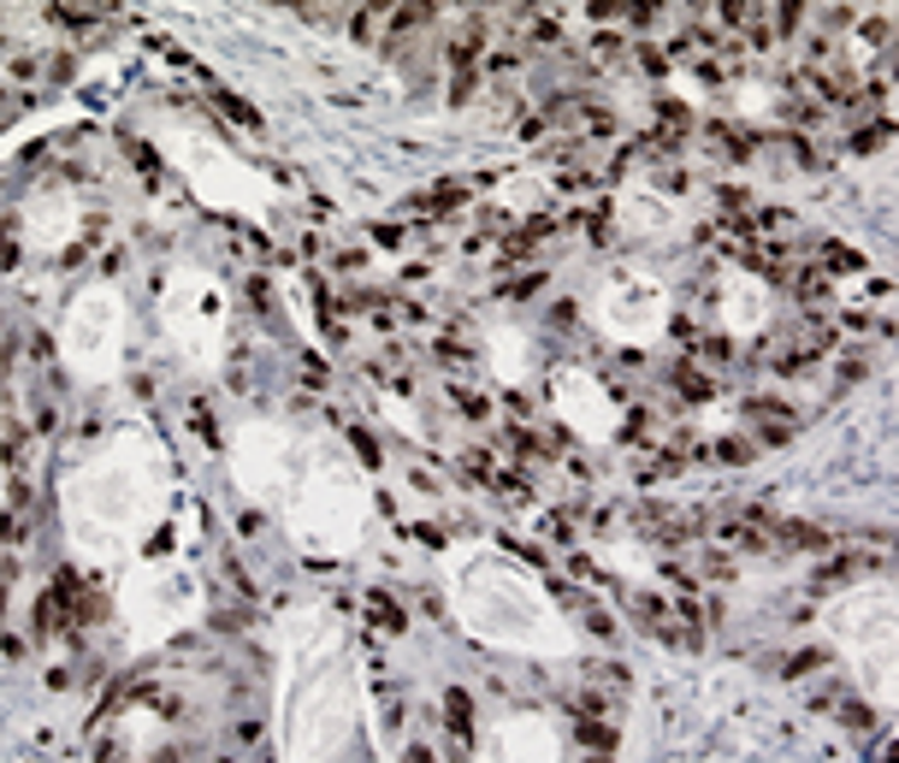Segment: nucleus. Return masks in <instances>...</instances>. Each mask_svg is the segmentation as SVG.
<instances>
[{
    "label": "nucleus",
    "instance_id": "f257e3e1",
    "mask_svg": "<svg viewBox=\"0 0 899 763\" xmlns=\"http://www.w3.org/2000/svg\"><path fill=\"white\" fill-rule=\"evenodd\" d=\"M444 568H450L444 575L450 610L479 646L509 657H539V663L580 651V628L550 598L545 575L527 568L521 557H509L504 545H456Z\"/></svg>",
    "mask_w": 899,
    "mask_h": 763
},
{
    "label": "nucleus",
    "instance_id": "f03ea898",
    "mask_svg": "<svg viewBox=\"0 0 899 763\" xmlns=\"http://www.w3.org/2000/svg\"><path fill=\"white\" fill-rule=\"evenodd\" d=\"M823 633L858 692L899 716V586L852 580L823 604Z\"/></svg>",
    "mask_w": 899,
    "mask_h": 763
},
{
    "label": "nucleus",
    "instance_id": "7ed1b4c3",
    "mask_svg": "<svg viewBox=\"0 0 899 763\" xmlns=\"http://www.w3.org/2000/svg\"><path fill=\"white\" fill-rule=\"evenodd\" d=\"M592 326L610 343H621V350H645V343H657L669 332V320H674V290L657 279L651 267H639V261H616V267H603L598 272V285H592Z\"/></svg>",
    "mask_w": 899,
    "mask_h": 763
},
{
    "label": "nucleus",
    "instance_id": "20e7f679",
    "mask_svg": "<svg viewBox=\"0 0 899 763\" xmlns=\"http://www.w3.org/2000/svg\"><path fill=\"white\" fill-rule=\"evenodd\" d=\"M550 414H557L562 432L592 439V444L621 432V396L603 385L592 368H557L550 373Z\"/></svg>",
    "mask_w": 899,
    "mask_h": 763
},
{
    "label": "nucleus",
    "instance_id": "39448f33",
    "mask_svg": "<svg viewBox=\"0 0 899 763\" xmlns=\"http://www.w3.org/2000/svg\"><path fill=\"white\" fill-rule=\"evenodd\" d=\"M474 763H562V728L550 710H509L474 734Z\"/></svg>",
    "mask_w": 899,
    "mask_h": 763
},
{
    "label": "nucleus",
    "instance_id": "423d86ee",
    "mask_svg": "<svg viewBox=\"0 0 899 763\" xmlns=\"http://www.w3.org/2000/svg\"><path fill=\"white\" fill-rule=\"evenodd\" d=\"M716 315H722V332L728 338H764L769 320H775V290L764 272L752 267H728L716 285Z\"/></svg>",
    "mask_w": 899,
    "mask_h": 763
},
{
    "label": "nucleus",
    "instance_id": "0eeeda50",
    "mask_svg": "<svg viewBox=\"0 0 899 763\" xmlns=\"http://www.w3.org/2000/svg\"><path fill=\"white\" fill-rule=\"evenodd\" d=\"M616 225L628 237H674L681 231V207L657 189H621L616 196Z\"/></svg>",
    "mask_w": 899,
    "mask_h": 763
},
{
    "label": "nucleus",
    "instance_id": "6e6552de",
    "mask_svg": "<svg viewBox=\"0 0 899 763\" xmlns=\"http://www.w3.org/2000/svg\"><path fill=\"white\" fill-rule=\"evenodd\" d=\"M492 361L504 368L509 385H521V379L533 373V350H527V332H515V326H504V332H492Z\"/></svg>",
    "mask_w": 899,
    "mask_h": 763
}]
</instances>
